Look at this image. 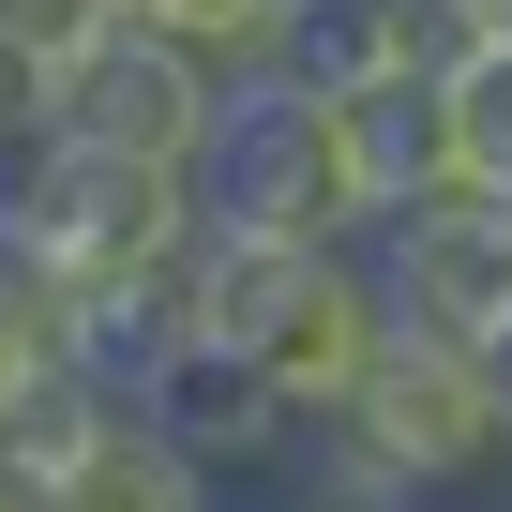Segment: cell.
<instances>
[{
	"mask_svg": "<svg viewBox=\"0 0 512 512\" xmlns=\"http://www.w3.org/2000/svg\"><path fill=\"white\" fill-rule=\"evenodd\" d=\"M181 332L241 347L256 377L287 392V422L317 437V422L362 392L392 302H377V256H302V241H226V226H211L196 272H181Z\"/></svg>",
	"mask_w": 512,
	"mask_h": 512,
	"instance_id": "obj_1",
	"label": "cell"
},
{
	"mask_svg": "<svg viewBox=\"0 0 512 512\" xmlns=\"http://www.w3.org/2000/svg\"><path fill=\"white\" fill-rule=\"evenodd\" d=\"M302 452H332L347 482H377V497L437 512V497H467V482H497V467H512V422H497V377H482V347L377 332L362 392H347V407H332Z\"/></svg>",
	"mask_w": 512,
	"mask_h": 512,
	"instance_id": "obj_2",
	"label": "cell"
},
{
	"mask_svg": "<svg viewBox=\"0 0 512 512\" xmlns=\"http://www.w3.org/2000/svg\"><path fill=\"white\" fill-rule=\"evenodd\" d=\"M196 226H226V241H302V256H362V241H377V211H362V181H347L332 106H317V91H287V76L211 106Z\"/></svg>",
	"mask_w": 512,
	"mask_h": 512,
	"instance_id": "obj_3",
	"label": "cell"
},
{
	"mask_svg": "<svg viewBox=\"0 0 512 512\" xmlns=\"http://www.w3.org/2000/svg\"><path fill=\"white\" fill-rule=\"evenodd\" d=\"M181 467H211V482H287L302 467V422H287V392L256 377L241 347H211V332H166L151 362H136V392H121Z\"/></svg>",
	"mask_w": 512,
	"mask_h": 512,
	"instance_id": "obj_4",
	"label": "cell"
},
{
	"mask_svg": "<svg viewBox=\"0 0 512 512\" xmlns=\"http://www.w3.org/2000/svg\"><path fill=\"white\" fill-rule=\"evenodd\" d=\"M46 151H91V166H151V181H196V151H211V91H196L166 46L106 31L76 76H46Z\"/></svg>",
	"mask_w": 512,
	"mask_h": 512,
	"instance_id": "obj_5",
	"label": "cell"
},
{
	"mask_svg": "<svg viewBox=\"0 0 512 512\" xmlns=\"http://www.w3.org/2000/svg\"><path fill=\"white\" fill-rule=\"evenodd\" d=\"M362 256H377L392 332L482 347V332L512 317V211H482V196H422V211H407V226H377Z\"/></svg>",
	"mask_w": 512,
	"mask_h": 512,
	"instance_id": "obj_6",
	"label": "cell"
},
{
	"mask_svg": "<svg viewBox=\"0 0 512 512\" xmlns=\"http://www.w3.org/2000/svg\"><path fill=\"white\" fill-rule=\"evenodd\" d=\"M317 106H332L347 181H362L377 226H407L422 196H452V121H437V91H407V76H347V91H317Z\"/></svg>",
	"mask_w": 512,
	"mask_h": 512,
	"instance_id": "obj_7",
	"label": "cell"
},
{
	"mask_svg": "<svg viewBox=\"0 0 512 512\" xmlns=\"http://www.w3.org/2000/svg\"><path fill=\"white\" fill-rule=\"evenodd\" d=\"M302 16H317V0H121V31L166 46L211 106H226V91H272V76L302 61Z\"/></svg>",
	"mask_w": 512,
	"mask_h": 512,
	"instance_id": "obj_8",
	"label": "cell"
},
{
	"mask_svg": "<svg viewBox=\"0 0 512 512\" xmlns=\"http://www.w3.org/2000/svg\"><path fill=\"white\" fill-rule=\"evenodd\" d=\"M46 512H226V482H211V467H181L136 407H106V437L46 482Z\"/></svg>",
	"mask_w": 512,
	"mask_h": 512,
	"instance_id": "obj_9",
	"label": "cell"
},
{
	"mask_svg": "<svg viewBox=\"0 0 512 512\" xmlns=\"http://www.w3.org/2000/svg\"><path fill=\"white\" fill-rule=\"evenodd\" d=\"M106 407H121V392H106L91 362H46V377H16V392H0V482H31V512H46V482H61L91 437H106Z\"/></svg>",
	"mask_w": 512,
	"mask_h": 512,
	"instance_id": "obj_10",
	"label": "cell"
},
{
	"mask_svg": "<svg viewBox=\"0 0 512 512\" xmlns=\"http://www.w3.org/2000/svg\"><path fill=\"white\" fill-rule=\"evenodd\" d=\"M497 61V0H362V76H407V91H452Z\"/></svg>",
	"mask_w": 512,
	"mask_h": 512,
	"instance_id": "obj_11",
	"label": "cell"
},
{
	"mask_svg": "<svg viewBox=\"0 0 512 512\" xmlns=\"http://www.w3.org/2000/svg\"><path fill=\"white\" fill-rule=\"evenodd\" d=\"M437 121H452V196L512 211V46H497L482 76H452V91H437Z\"/></svg>",
	"mask_w": 512,
	"mask_h": 512,
	"instance_id": "obj_12",
	"label": "cell"
},
{
	"mask_svg": "<svg viewBox=\"0 0 512 512\" xmlns=\"http://www.w3.org/2000/svg\"><path fill=\"white\" fill-rule=\"evenodd\" d=\"M106 31H121V0H0V61H31V76H76Z\"/></svg>",
	"mask_w": 512,
	"mask_h": 512,
	"instance_id": "obj_13",
	"label": "cell"
},
{
	"mask_svg": "<svg viewBox=\"0 0 512 512\" xmlns=\"http://www.w3.org/2000/svg\"><path fill=\"white\" fill-rule=\"evenodd\" d=\"M31 151H46V76H31V61H0V196H16Z\"/></svg>",
	"mask_w": 512,
	"mask_h": 512,
	"instance_id": "obj_14",
	"label": "cell"
},
{
	"mask_svg": "<svg viewBox=\"0 0 512 512\" xmlns=\"http://www.w3.org/2000/svg\"><path fill=\"white\" fill-rule=\"evenodd\" d=\"M0 512H31V482H0Z\"/></svg>",
	"mask_w": 512,
	"mask_h": 512,
	"instance_id": "obj_15",
	"label": "cell"
},
{
	"mask_svg": "<svg viewBox=\"0 0 512 512\" xmlns=\"http://www.w3.org/2000/svg\"><path fill=\"white\" fill-rule=\"evenodd\" d=\"M497 46H512V0H497Z\"/></svg>",
	"mask_w": 512,
	"mask_h": 512,
	"instance_id": "obj_16",
	"label": "cell"
}]
</instances>
